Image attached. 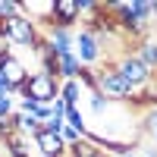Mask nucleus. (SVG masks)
Segmentation results:
<instances>
[{"instance_id": "1", "label": "nucleus", "mask_w": 157, "mask_h": 157, "mask_svg": "<svg viewBox=\"0 0 157 157\" xmlns=\"http://www.w3.org/2000/svg\"><path fill=\"white\" fill-rule=\"evenodd\" d=\"M94 72H98V91H101L110 104H129V101L135 98V88L116 72V66H113L110 60L104 63L101 69H94Z\"/></svg>"}, {"instance_id": "2", "label": "nucleus", "mask_w": 157, "mask_h": 157, "mask_svg": "<svg viewBox=\"0 0 157 157\" xmlns=\"http://www.w3.org/2000/svg\"><path fill=\"white\" fill-rule=\"evenodd\" d=\"M19 98H32L38 104H54L60 98V82L57 78H50L44 72H29V78H25V85L16 91Z\"/></svg>"}, {"instance_id": "3", "label": "nucleus", "mask_w": 157, "mask_h": 157, "mask_svg": "<svg viewBox=\"0 0 157 157\" xmlns=\"http://www.w3.org/2000/svg\"><path fill=\"white\" fill-rule=\"evenodd\" d=\"M0 32L10 38V44H19V47H35L38 38H41V29H38V22H32L29 16H13L6 22H0Z\"/></svg>"}, {"instance_id": "4", "label": "nucleus", "mask_w": 157, "mask_h": 157, "mask_svg": "<svg viewBox=\"0 0 157 157\" xmlns=\"http://www.w3.org/2000/svg\"><path fill=\"white\" fill-rule=\"evenodd\" d=\"M113 66H116V72H120V75H123V78H126V82L132 85L135 91L154 82V72H151V69H148V66H145V63H141L135 54H123L120 60H113Z\"/></svg>"}, {"instance_id": "5", "label": "nucleus", "mask_w": 157, "mask_h": 157, "mask_svg": "<svg viewBox=\"0 0 157 157\" xmlns=\"http://www.w3.org/2000/svg\"><path fill=\"white\" fill-rule=\"evenodd\" d=\"M72 54H75V60L82 63V66H88V69H94L98 63L104 60V50H101V44H98V38L91 35V32H75L72 35Z\"/></svg>"}, {"instance_id": "6", "label": "nucleus", "mask_w": 157, "mask_h": 157, "mask_svg": "<svg viewBox=\"0 0 157 157\" xmlns=\"http://www.w3.org/2000/svg\"><path fill=\"white\" fill-rule=\"evenodd\" d=\"M0 75H3V82L13 88V94H16L25 85V78H29V69H25V63L16 54H6V57H0Z\"/></svg>"}, {"instance_id": "7", "label": "nucleus", "mask_w": 157, "mask_h": 157, "mask_svg": "<svg viewBox=\"0 0 157 157\" xmlns=\"http://www.w3.org/2000/svg\"><path fill=\"white\" fill-rule=\"evenodd\" d=\"M75 22H78V3L75 0H54V3H50V22L47 25L72 29Z\"/></svg>"}, {"instance_id": "8", "label": "nucleus", "mask_w": 157, "mask_h": 157, "mask_svg": "<svg viewBox=\"0 0 157 157\" xmlns=\"http://www.w3.org/2000/svg\"><path fill=\"white\" fill-rule=\"evenodd\" d=\"M32 141H35V148H38V154H41V157H66V141H63L57 132L41 129Z\"/></svg>"}, {"instance_id": "9", "label": "nucleus", "mask_w": 157, "mask_h": 157, "mask_svg": "<svg viewBox=\"0 0 157 157\" xmlns=\"http://www.w3.org/2000/svg\"><path fill=\"white\" fill-rule=\"evenodd\" d=\"M47 41L54 47V57H63V54H72V29H60V25H47Z\"/></svg>"}, {"instance_id": "10", "label": "nucleus", "mask_w": 157, "mask_h": 157, "mask_svg": "<svg viewBox=\"0 0 157 157\" xmlns=\"http://www.w3.org/2000/svg\"><path fill=\"white\" fill-rule=\"evenodd\" d=\"M132 54H135L141 63H145L151 72H157V41H154V38H141V41L135 44Z\"/></svg>"}, {"instance_id": "11", "label": "nucleus", "mask_w": 157, "mask_h": 157, "mask_svg": "<svg viewBox=\"0 0 157 157\" xmlns=\"http://www.w3.org/2000/svg\"><path fill=\"white\" fill-rule=\"evenodd\" d=\"M60 98L66 101V107H78V101L85 98V88L78 85V78H66L60 82Z\"/></svg>"}, {"instance_id": "12", "label": "nucleus", "mask_w": 157, "mask_h": 157, "mask_svg": "<svg viewBox=\"0 0 157 157\" xmlns=\"http://www.w3.org/2000/svg\"><path fill=\"white\" fill-rule=\"evenodd\" d=\"M57 63H60V82H66V78H75V75H78V69H82V63L75 60V54H63V57H57Z\"/></svg>"}, {"instance_id": "13", "label": "nucleus", "mask_w": 157, "mask_h": 157, "mask_svg": "<svg viewBox=\"0 0 157 157\" xmlns=\"http://www.w3.org/2000/svg\"><path fill=\"white\" fill-rule=\"evenodd\" d=\"M66 126H72L78 135H88V120L78 107H66Z\"/></svg>"}, {"instance_id": "14", "label": "nucleus", "mask_w": 157, "mask_h": 157, "mask_svg": "<svg viewBox=\"0 0 157 157\" xmlns=\"http://www.w3.org/2000/svg\"><path fill=\"white\" fill-rule=\"evenodd\" d=\"M19 13H22V3H16V0H0V22L19 16Z\"/></svg>"}, {"instance_id": "15", "label": "nucleus", "mask_w": 157, "mask_h": 157, "mask_svg": "<svg viewBox=\"0 0 157 157\" xmlns=\"http://www.w3.org/2000/svg\"><path fill=\"white\" fill-rule=\"evenodd\" d=\"M154 129H157V107H151L145 116H141V132H148V135H151Z\"/></svg>"}, {"instance_id": "16", "label": "nucleus", "mask_w": 157, "mask_h": 157, "mask_svg": "<svg viewBox=\"0 0 157 157\" xmlns=\"http://www.w3.org/2000/svg\"><path fill=\"white\" fill-rule=\"evenodd\" d=\"M13 113H16V104H13V98H0V120H10Z\"/></svg>"}, {"instance_id": "17", "label": "nucleus", "mask_w": 157, "mask_h": 157, "mask_svg": "<svg viewBox=\"0 0 157 157\" xmlns=\"http://www.w3.org/2000/svg\"><path fill=\"white\" fill-rule=\"evenodd\" d=\"M6 54H13V44H10V38L0 32V57H6Z\"/></svg>"}, {"instance_id": "18", "label": "nucleus", "mask_w": 157, "mask_h": 157, "mask_svg": "<svg viewBox=\"0 0 157 157\" xmlns=\"http://www.w3.org/2000/svg\"><path fill=\"white\" fill-rule=\"evenodd\" d=\"M0 98H13V88L3 82V75H0Z\"/></svg>"}, {"instance_id": "19", "label": "nucleus", "mask_w": 157, "mask_h": 157, "mask_svg": "<svg viewBox=\"0 0 157 157\" xmlns=\"http://www.w3.org/2000/svg\"><path fill=\"white\" fill-rule=\"evenodd\" d=\"M151 19H154V25H157V0H151Z\"/></svg>"}, {"instance_id": "20", "label": "nucleus", "mask_w": 157, "mask_h": 157, "mask_svg": "<svg viewBox=\"0 0 157 157\" xmlns=\"http://www.w3.org/2000/svg\"><path fill=\"white\" fill-rule=\"evenodd\" d=\"M145 157H157V148H145Z\"/></svg>"}, {"instance_id": "21", "label": "nucleus", "mask_w": 157, "mask_h": 157, "mask_svg": "<svg viewBox=\"0 0 157 157\" xmlns=\"http://www.w3.org/2000/svg\"><path fill=\"white\" fill-rule=\"evenodd\" d=\"M151 138H154V145H157V129H154V132H151Z\"/></svg>"}, {"instance_id": "22", "label": "nucleus", "mask_w": 157, "mask_h": 157, "mask_svg": "<svg viewBox=\"0 0 157 157\" xmlns=\"http://www.w3.org/2000/svg\"><path fill=\"white\" fill-rule=\"evenodd\" d=\"M154 82H157V72H154Z\"/></svg>"}, {"instance_id": "23", "label": "nucleus", "mask_w": 157, "mask_h": 157, "mask_svg": "<svg viewBox=\"0 0 157 157\" xmlns=\"http://www.w3.org/2000/svg\"><path fill=\"white\" fill-rule=\"evenodd\" d=\"M126 157H135V154H126Z\"/></svg>"}]
</instances>
